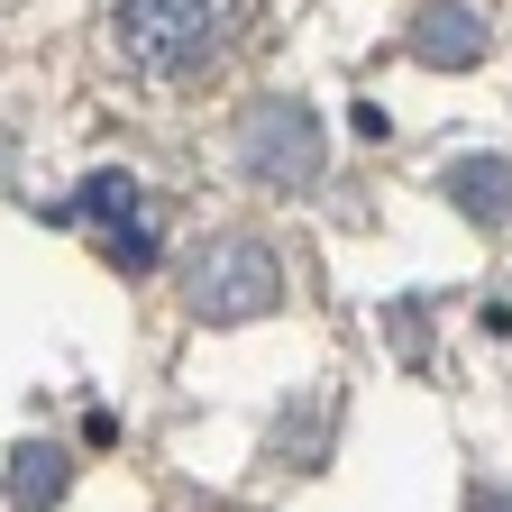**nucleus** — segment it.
<instances>
[{
  "label": "nucleus",
  "mask_w": 512,
  "mask_h": 512,
  "mask_svg": "<svg viewBox=\"0 0 512 512\" xmlns=\"http://www.w3.org/2000/svg\"><path fill=\"white\" fill-rule=\"evenodd\" d=\"M256 0H110V46L128 74H147V83H192V74H211V64L238 46Z\"/></svg>",
  "instance_id": "1"
},
{
  "label": "nucleus",
  "mask_w": 512,
  "mask_h": 512,
  "mask_svg": "<svg viewBox=\"0 0 512 512\" xmlns=\"http://www.w3.org/2000/svg\"><path fill=\"white\" fill-rule=\"evenodd\" d=\"M183 302H192V320H211V330H238V320H266V311L284 302L275 247H266V238H247V229L211 238V247H202V256L183 266Z\"/></svg>",
  "instance_id": "2"
},
{
  "label": "nucleus",
  "mask_w": 512,
  "mask_h": 512,
  "mask_svg": "<svg viewBox=\"0 0 512 512\" xmlns=\"http://www.w3.org/2000/svg\"><path fill=\"white\" fill-rule=\"evenodd\" d=\"M238 165L256 183H275V192H302L320 174V119L302 101H256L247 128H238Z\"/></svg>",
  "instance_id": "3"
},
{
  "label": "nucleus",
  "mask_w": 512,
  "mask_h": 512,
  "mask_svg": "<svg viewBox=\"0 0 512 512\" xmlns=\"http://www.w3.org/2000/svg\"><path fill=\"white\" fill-rule=\"evenodd\" d=\"M74 220H92L101 256H119V275H147V266H156V220H147V202H138V174H119V165L83 174Z\"/></svg>",
  "instance_id": "4"
},
{
  "label": "nucleus",
  "mask_w": 512,
  "mask_h": 512,
  "mask_svg": "<svg viewBox=\"0 0 512 512\" xmlns=\"http://www.w3.org/2000/svg\"><path fill=\"white\" fill-rule=\"evenodd\" d=\"M412 64H430V74H467V64L494 46V19L476 10V0H430V10L403 28Z\"/></svg>",
  "instance_id": "5"
},
{
  "label": "nucleus",
  "mask_w": 512,
  "mask_h": 512,
  "mask_svg": "<svg viewBox=\"0 0 512 512\" xmlns=\"http://www.w3.org/2000/svg\"><path fill=\"white\" fill-rule=\"evenodd\" d=\"M448 202L494 229L512 211V156H458V165H448Z\"/></svg>",
  "instance_id": "6"
},
{
  "label": "nucleus",
  "mask_w": 512,
  "mask_h": 512,
  "mask_svg": "<svg viewBox=\"0 0 512 512\" xmlns=\"http://www.w3.org/2000/svg\"><path fill=\"white\" fill-rule=\"evenodd\" d=\"M330 430H339V403H330V394H302V403L275 421V458L311 476V467H320V448H330Z\"/></svg>",
  "instance_id": "7"
},
{
  "label": "nucleus",
  "mask_w": 512,
  "mask_h": 512,
  "mask_svg": "<svg viewBox=\"0 0 512 512\" xmlns=\"http://www.w3.org/2000/svg\"><path fill=\"white\" fill-rule=\"evenodd\" d=\"M55 494H64V448L28 439L19 458H10V503H19V512H46Z\"/></svg>",
  "instance_id": "8"
},
{
  "label": "nucleus",
  "mask_w": 512,
  "mask_h": 512,
  "mask_svg": "<svg viewBox=\"0 0 512 512\" xmlns=\"http://www.w3.org/2000/svg\"><path fill=\"white\" fill-rule=\"evenodd\" d=\"M467 512H512V494H503V485H476V494H467Z\"/></svg>",
  "instance_id": "9"
},
{
  "label": "nucleus",
  "mask_w": 512,
  "mask_h": 512,
  "mask_svg": "<svg viewBox=\"0 0 512 512\" xmlns=\"http://www.w3.org/2000/svg\"><path fill=\"white\" fill-rule=\"evenodd\" d=\"M202 512H229V503H202Z\"/></svg>",
  "instance_id": "10"
}]
</instances>
